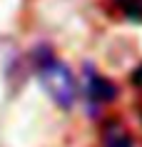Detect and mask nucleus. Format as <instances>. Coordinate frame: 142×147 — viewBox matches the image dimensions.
<instances>
[{
  "label": "nucleus",
  "mask_w": 142,
  "mask_h": 147,
  "mask_svg": "<svg viewBox=\"0 0 142 147\" xmlns=\"http://www.w3.org/2000/svg\"><path fill=\"white\" fill-rule=\"evenodd\" d=\"M115 5L125 18H130L135 23H142V0H115Z\"/></svg>",
  "instance_id": "nucleus-4"
},
{
  "label": "nucleus",
  "mask_w": 142,
  "mask_h": 147,
  "mask_svg": "<svg viewBox=\"0 0 142 147\" xmlns=\"http://www.w3.org/2000/svg\"><path fill=\"white\" fill-rule=\"evenodd\" d=\"M85 95H87L90 107H92V112H95L100 105L115 100L117 90H115V85H112L110 80H105L102 75H97L92 67H87L85 70Z\"/></svg>",
  "instance_id": "nucleus-2"
},
{
  "label": "nucleus",
  "mask_w": 142,
  "mask_h": 147,
  "mask_svg": "<svg viewBox=\"0 0 142 147\" xmlns=\"http://www.w3.org/2000/svg\"><path fill=\"white\" fill-rule=\"evenodd\" d=\"M102 147H132V137L117 122H110L102 135Z\"/></svg>",
  "instance_id": "nucleus-3"
},
{
  "label": "nucleus",
  "mask_w": 142,
  "mask_h": 147,
  "mask_svg": "<svg viewBox=\"0 0 142 147\" xmlns=\"http://www.w3.org/2000/svg\"><path fill=\"white\" fill-rule=\"evenodd\" d=\"M132 85H135V87H142V65L132 72Z\"/></svg>",
  "instance_id": "nucleus-5"
},
{
  "label": "nucleus",
  "mask_w": 142,
  "mask_h": 147,
  "mask_svg": "<svg viewBox=\"0 0 142 147\" xmlns=\"http://www.w3.org/2000/svg\"><path fill=\"white\" fill-rule=\"evenodd\" d=\"M35 67H38L42 87L50 92V97L65 110L72 107L75 95H77V85H75V78H72L70 70L65 67L60 60H55V55L47 47H40L35 53Z\"/></svg>",
  "instance_id": "nucleus-1"
}]
</instances>
